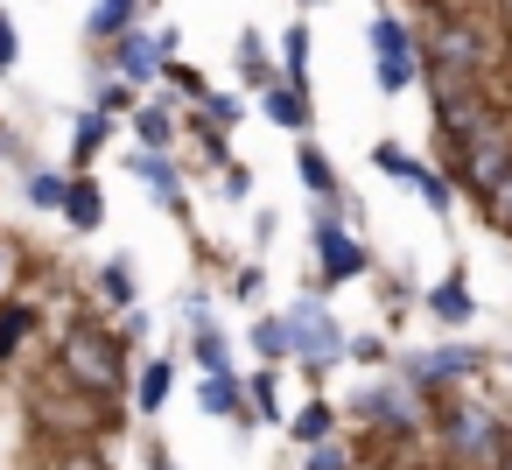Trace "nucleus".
I'll list each match as a JSON object with an SVG mask.
<instances>
[{"instance_id": "obj_2", "label": "nucleus", "mask_w": 512, "mask_h": 470, "mask_svg": "<svg viewBox=\"0 0 512 470\" xmlns=\"http://www.w3.org/2000/svg\"><path fill=\"white\" fill-rule=\"evenodd\" d=\"M57 372L71 379V393H85V400H99V407H113L120 393H127V344H120V330H106V323H64V337H57Z\"/></svg>"}, {"instance_id": "obj_9", "label": "nucleus", "mask_w": 512, "mask_h": 470, "mask_svg": "<svg viewBox=\"0 0 512 470\" xmlns=\"http://www.w3.org/2000/svg\"><path fill=\"white\" fill-rule=\"evenodd\" d=\"M127 169L148 183V197L162 204V211H183L190 204V190H183V169H176V155H162V148H134L127 155Z\"/></svg>"}, {"instance_id": "obj_32", "label": "nucleus", "mask_w": 512, "mask_h": 470, "mask_svg": "<svg viewBox=\"0 0 512 470\" xmlns=\"http://www.w3.org/2000/svg\"><path fill=\"white\" fill-rule=\"evenodd\" d=\"M22 197H29L36 211H57V204H64V169H29Z\"/></svg>"}, {"instance_id": "obj_4", "label": "nucleus", "mask_w": 512, "mask_h": 470, "mask_svg": "<svg viewBox=\"0 0 512 470\" xmlns=\"http://www.w3.org/2000/svg\"><path fill=\"white\" fill-rule=\"evenodd\" d=\"M344 414H351L358 428L386 435V442H421V435H428V393H414V386H400V379H372L365 393H351Z\"/></svg>"}, {"instance_id": "obj_5", "label": "nucleus", "mask_w": 512, "mask_h": 470, "mask_svg": "<svg viewBox=\"0 0 512 470\" xmlns=\"http://www.w3.org/2000/svg\"><path fill=\"white\" fill-rule=\"evenodd\" d=\"M281 323H288V358L295 365H309V372H330L337 358H344V323L330 316V302L309 288V295H295L288 309H281Z\"/></svg>"}, {"instance_id": "obj_30", "label": "nucleus", "mask_w": 512, "mask_h": 470, "mask_svg": "<svg viewBox=\"0 0 512 470\" xmlns=\"http://www.w3.org/2000/svg\"><path fill=\"white\" fill-rule=\"evenodd\" d=\"M155 85H169L176 99H204L211 85H204V71H190L183 57H162V71H155Z\"/></svg>"}, {"instance_id": "obj_23", "label": "nucleus", "mask_w": 512, "mask_h": 470, "mask_svg": "<svg viewBox=\"0 0 512 470\" xmlns=\"http://www.w3.org/2000/svg\"><path fill=\"white\" fill-rule=\"evenodd\" d=\"M365 43H372V57H414L421 50V29H407L400 15H372Z\"/></svg>"}, {"instance_id": "obj_1", "label": "nucleus", "mask_w": 512, "mask_h": 470, "mask_svg": "<svg viewBox=\"0 0 512 470\" xmlns=\"http://www.w3.org/2000/svg\"><path fill=\"white\" fill-rule=\"evenodd\" d=\"M428 435H435V449H442L449 470H498L512 456V421L491 400L463 393V386H442L428 400Z\"/></svg>"}, {"instance_id": "obj_37", "label": "nucleus", "mask_w": 512, "mask_h": 470, "mask_svg": "<svg viewBox=\"0 0 512 470\" xmlns=\"http://www.w3.org/2000/svg\"><path fill=\"white\" fill-rule=\"evenodd\" d=\"M344 358H358V365H386V337H344Z\"/></svg>"}, {"instance_id": "obj_31", "label": "nucleus", "mask_w": 512, "mask_h": 470, "mask_svg": "<svg viewBox=\"0 0 512 470\" xmlns=\"http://www.w3.org/2000/svg\"><path fill=\"white\" fill-rule=\"evenodd\" d=\"M197 120L225 134V127H239V120H246V106H239L232 92H204V99H197Z\"/></svg>"}, {"instance_id": "obj_24", "label": "nucleus", "mask_w": 512, "mask_h": 470, "mask_svg": "<svg viewBox=\"0 0 512 470\" xmlns=\"http://www.w3.org/2000/svg\"><path fill=\"white\" fill-rule=\"evenodd\" d=\"M169 386H176V365H169V358H148V365L134 372V407H141V414H162V407H169Z\"/></svg>"}, {"instance_id": "obj_14", "label": "nucleus", "mask_w": 512, "mask_h": 470, "mask_svg": "<svg viewBox=\"0 0 512 470\" xmlns=\"http://www.w3.org/2000/svg\"><path fill=\"white\" fill-rule=\"evenodd\" d=\"M106 141H113V113H99V106L71 113V169H92Z\"/></svg>"}, {"instance_id": "obj_25", "label": "nucleus", "mask_w": 512, "mask_h": 470, "mask_svg": "<svg viewBox=\"0 0 512 470\" xmlns=\"http://www.w3.org/2000/svg\"><path fill=\"white\" fill-rule=\"evenodd\" d=\"M99 295H106L113 309H134V302H141V267H134L127 253L106 260V267H99Z\"/></svg>"}, {"instance_id": "obj_27", "label": "nucleus", "mask_w": 512, "mask_h": 470, "mask_svg": "<svg viewBox=\"0 0 512 470\" xmlns=\"http://www.w3.org/2000/svg\"><path fill=\"white\" fill-rule=\"evenodd\" d=\"M246 344L260 351V365H288V323H281V309H274V316H253Z\"/></svg>"}, {"instance_id": "obj_15", "label": "nucleus", "mask_w": 512, "mask_h": 470, "mask_svg": "<svg viewBox=\"0 0 512 470\" xmlns=\"http://www.w3.org/2000/svg\"><path fill=\"white\" fill-rule=\"evenodd\" d=\"M428 316H435L442 330H463V323L477 316V295L463 288V267H456L449 281H435V288H428Z\"/></svg>"}, {"instance_id": "obj_10", "label": "nucleus", "mask_w": 512, "mask_h": 470, "mask_svg": "<svg viewBox=\"0 0 512 470\" xmlns=\"http://www.w3.org/2000/svg\"><path fill=\"white\" fill-rule=\"evenodd\" d=\"M57 218H64L71 232H99V225H106V190H99L92 169H64V204H57Z\"/></svg>"}, {"instance_id": "obj_22", "label": "nucleus", "mask_w": 512, "mask_h": 470, "mask_svg": "<svg viewBox=\"0 0 512 470\" xmlns=\"http://www.w3.org/2000/svg\"><path fill=\"white\" fill-rule=\"evenodd\" d=\"M274 71H281V85H309V22H288V29H281Z\"/></svg>"}, {"instance_id": "obj_18", "label": "nucleus", "mask_w": 512, "mask_h": 470, "mask_svg": "<svg viewBox=\"0 0 512 470\" xmlns=\"http://www.w3.org/2000/svg\"><path fill=\"white\" fill-rule=\"evenodd\" d=\"M281 428L295 435V449L330 442V435H337V407H330V400H302V407H288V414H281Z\"/></svg>"}, {"instance_id": "obj_3", "label": "nucleus", "mask_w": 512, "mask_h": 470, "mask_svg": "<svg viewBox=\"0 0 512 470\" xmlns=\"http://www.w3.org/2000/svg\"><path fill=\"white\" fill-rule=\"evenodd\" d=\"M505 169H512V113H491L484 127H470L463 141H449V176H442V183L484 197Z\"/></svg>"}, {"instance_id": "obj_7", "label": "nucleus", "mask_w": 512, "mask_h": 470, "mask_svg": "<svg viewBox=\"0 0 512 470\" xmlns=\"http://www.w3.org/2000/svg\"><path fill=\"white\" fill-rule=\"evenodd\" d=\"M99 50H106V57H99V71L141 92V85H155L162 57H176V36H169V29H141V22H134L127 36H113V43H99Z\"/></svg>"}, {"instance_id": "obj_16", "label": "nucleus", "mask_w": 512, "mask_h": 470, "mask_svg": "<svg viewBox=\"0 0 512 470\" xmlns=\"http://www.w3.org/2000/svg\"><path fill=\"white\" fill-rule=\"evenodd\" d=\"M239 386H246V421L281 428V414H288V400H281V365H260V372L239 379Z\"/></svg>"}, {"instance_id": "obj_11", "label": "nucleus", "mask_w": 512, "mask_h": 470, "mask_svg": "<svg viewBox=\"0 0 512 470\" xmlns=\"http://www.w3.org/2000/svg\"><path fill=\"white\" fill-rule=\"evenodd\" d=\"M260 113H267V120H274L281 134H295V141H302V134L316 127V106H309V85H267V92H260Z\"/></svg>"}, {"instance_id": "obj_38", "label": "nucleus", "mask_w": 512, "mask_h": 470, "mask_svg": "<svg viewBox=\"0 0 512 470\" xmlns=\"http://www.w3.org/2000/svg\"><path fill=\"white\" fill-rule=\"evenodd\" d=\"M15 274H22V253H15L8 239H0V295H8V281H15Z\"/></svg>"}, {"instance_id": "obj_28", "label": "nucleus", "mask_w": 512, "mask_h": 470, "mask_svg": "<svg viewBox=\"0 0 512 470\" xmlns=\"http://www.w3.org/2000/svg\"><path fill=\"white\" fill-rule=\"evenodd\" d=\"M477 211H484V225H491L498 239H512V169H505V176L477 197Z\"/></svg>"}, {"instance_id": "obj_36", "label": "nucleus", "mask_w": 512, "mask_h": 470, "mask_svg": "<svg viewBox=\"0 0 512 470\" xmlns=\"http://www.w3.org/2000/svg\"><path fill=\"white\" fill-rule=\"evenodd\" d=\"M218 190H225L232 204H246V197H253V169H246V162H225V176H218Z\"/></svg>"}, {"instance_id": "obj_34", "label": "nucleus", "mask_w": 512, "mask_h": 470, "mask_svg": "<svg viewBox=\"0 0 512 470\" xmlns=\"http://www.w3.org/2000/svg\"><path fill=\"white\" fill-rule=\"evenodd\" d=\"M260 288H267V274H260V260H246V267H232V281H225V295H232V302H260Z\"/></svg>"}, {"instance_id": "obj_21", "label": "nucleus", "mask_w": 512, "mask_h": 470, "mask_svg": "<svg viewBox=\"0 0 512 470\" xmlns=\"http://www.w3.org/2000/svg\"><path fill=\"white\" fill-rule=\"evenodd\" d=\"M36 337V302H0V365H15Z\"/></svg>"}, {"instance_id": "obj_29", "label": "nucleus", "mask_w": 512, "mask_h": 470, "mask_svg": "<svg viewBox=\"0 0 512 470\" xmlns=\"http://www.w3.org/2000/svg\"><path fill=\"white\" fill-rule=\"evenodd\" d=\"M302 470H358V449H351L344 435H330V442H309V449H302Z\"/></svg>"}, {"instance_id": "obj_13", "label": "nucleus", "mask_w": 512, "mask_h": 470, "mask_svg": "<svg viewBox=\"0 0 512 470\" xmlns=\"http://www.w3.org/2000/svg\"><path fill=\"white\" fill-rule=\"evenodd\" d=\"M197 407H204V414H218V421H239V428H253V421H246V386H239V372H204V386H197Z\"/></svg>"}, {"instance_id": "obj_33", "label": "nucleus", "mask_w": 512, "mask_h": 470, "mask_svg": "<svg viewBox=\"0 0 512 470\" xmlns=\"http://www.w3.org/2000/svg\"><path fill=\"white\" fill-rule=\"evenodd\" d=\"M134 99H141L134 85H120V78H106V71H99V99H92L99 113H113V120H120V113H134Z\"/></svg>"}, {"instance_id": "obj_26", "label": "nucleus", "mask_w": 512, "mask_h": 470, "mask_svg": "<svg viewBox=\"0 0 512 470\" xmlns=\"http://www.w3.org/2000/svg\"><path fill=\"white\" fill-rule=\"evenodd\" d=\"M190 358H197V372H232V344H225V330L211 316L190 330Z\"/></svg>"}, {"instance_id": "obj_6", "label": "nucleus", "mask_w": 512, "mask_h": 470, "mask_svg": "<svg viewBox=\"0 0 512 470\" xmlns=\"http://www.w3.org/2000/svg\"><path fill=\"white\" fill-rule=\"evenodd\" d=\"M491 358L477 351V344H435V351H400V386H414V393H442V386H463V379H477Z\"/></svg>"}, {"instance_id": "obj_39", "label": "nucleus", "mask_w": 512, "mask_h": 470, "mask_svg": "<svg viewBox=\"0 0 512 470\" xmlns=\"http://www.w3.org/2000/svg\"><path fill=\"white\" fill-rule=\"evenodd\" d=\"M148 470H176V456H169V442H148Z\"/></svg>"}, {"instance_id": "obj_20", "label": "nucleus", "mask_w": 512, "mask_h": 470, "mask_svg": "<svg viewBox=\"0 0 512 470\" xmlns=\"http://www.w3.org/2000/svg\"><path fill=\"white\" fill-rule=\"evenodd\" d=\"M239 85H246V92L281 85V71H274V57H267V36H260V29H239Z\"/></svg>"}, {"instance_id": "obj_17", "label": "nucleus", "mask_w": 512, "mask_h": 470, "mask_svg": "<svg viewBox=\"0 0 512 470\" xmlns=\"http://www.w3.org/2000/svg\"><path fill=\"white\" fill-rule=\"evenodd\" d=\"M295 176H302V190H309V197H316V204H323V197H337V190H344V183H337V162H330V155H323V148H316V141H309V134H302V141H295Z\"/></svg>"}, {"instance_id": "obj_19", "label": "nucleus", "mask_w": 512, "mask_h": 470, "mask_svg": "<svg viewBox=\"0 0 512 470\" xmlns=\"http://www.w3.org/2000/svg\"><path fill=\"white\" fill-rule=\"evenodd\" d=\"M141 8H148V0H92L85 36H92V43H113V36H127V29L141 22Z\"/></svg>"}, {"instance_id": "obj_35", "label": "nucleus", "mask_w": 512, "mask_h": 470, "mask_svg": "<svg viewBox=\"0 0 512 470\" xmlns=\"http://www.w3.org/2000/svg\"><path fill=\"white\" fill-rule=\"evenodd\" d=\"M15 57H22V29L15 15H0V78H15Z\"/></svg>"}, {"instance_id": "obj_8", "label": "nucleus", "mask_w": 512, "mask_h": 470, "mask_svg": "<svg viewBox=\"0 0 512 470\" xmlns=\"http://www.w3.org/2000/svg\"><path fill=\"white\" fill-rule=\"evenodd\" d=\"M372 169H379V176H393V183H407V190H414V197H421L435 218H449L456 190H449V183H442V176H435V169L414 155V148H400V141H372Z\"/></svg>"}, {"instance_id": "obj_12", "label": "nucleus", "mask_w": 512, "mask_h": 470, "mask_svg": "<svg viewBox=\"0 0 512 470\" xmlns=\"http://www.w3.org/2000/svg\"><path fill=\"white\" fill-rule=\"evenodd\" d=\"M127 120H134V148H162V155H169V148L183 141V127H176V106H169V99H134V113H127Z\"/></svg>"}]
</instances>
